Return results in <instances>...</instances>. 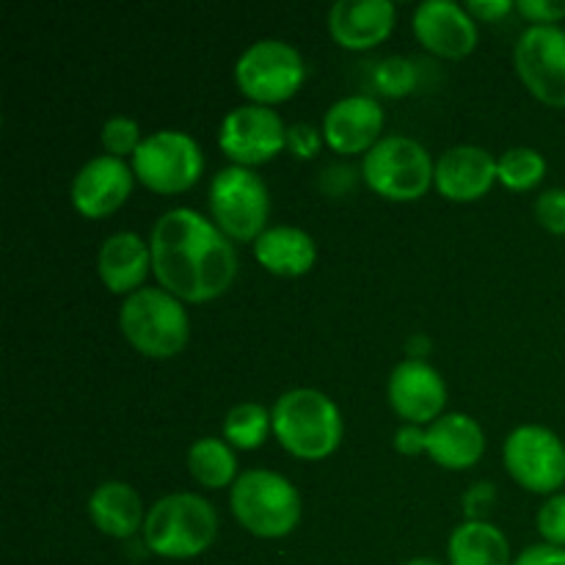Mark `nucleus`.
Returning <instances> with one entry per match:
<instances>
[{
  "instance_id": "1",
  "label": "nucleus",
  "mask_w": 565,
  "mask_h": 565,
  "mask_svg": "<svg viewBox=\"0 0 565 565\" xmlns=\"http://www.w3.org/2000/svg\"><path fill=\"white\" fill-rule=\"evenodd\" d=\"M149 248L158 285L185 303H207L224 296L241 268L235 243L213 218L193 207L166 210L154 221Z\"/></svg>"
},
{
  "instance_id": "2",
  "label": "nucleus",
  "mask_w": 565,
  "mask_h": 565,
  "mask_svg": "<svg viewBox=\"0 0 565 565\" xmlns=\"http://www.w3.org/2000/svg\"><path fill=\"white\" fill-rule=\"evenodd\" d=\"M274 436L290 456L301 461H323L340 447L345 425L337 403L312 386H296L276 397Z\"/></svg>"
},
{
  "instance_id": "3",
  "label": "nucleus",
  "mask_w": 565,
  "mask_h": 565,
  "mask_svg": "<svg viewBox=\"0 0 565 565\" xmlns=\"http://www.w3.org/2000/svg\"><path fill=\"white\" fill-rule=\"evenodd\" d=\"M143 544L163 561H191L218 539V511L193 491L166 494L147 511Z\"/></svg>"
},
{
  "instance_id": "4",
  "label": "nucleus",
  "mask_w": 565,
  "mask_h": 565,
  "mask_svg": "<svg viewBox=\"0 0 565 565\" xmlns=\"http://www.w3.org/2000/svg\"><path fill=\"white\" fill-rule=\"evenodd\" d=\"M237 524L254 539H287L301 524L303 502L290 478L274 469H246L230 489Z\"/></svg>"
},
{
  "instance_id": "5",
  "label": "nucleus",
  "mask_w": 565,
  "mask_h": 565,
  "mask_svg": "<svg viewBox=\"0 0 565 565\" xmlns=\"http://www.w3.org/2000/svg\"><path fill=\"white\" fill-rule=\"evenodd\" d=\"M119 329L125 340L147 359H171L191 340L185 301L163 287H141L121 301Z\"/></svg>"
},
{
  "instance_id": "6",
  "label": "nucleus",
  "mask_w": 565,
  "mask_h": 565,
  "mask_svg": "<svg viewBox=\"0 0 565 565\" xmlns=\"http://www.w3.org/2000/svg\"><path fill=\"white\" fill-rule=\"evenodd\" d=\"M210 215L232 243H254L268 230L270 193L263 177L246 166L215 171L207 188Z\"/></svg>"
},
{
  "instance_id": "7",
  "label": "nucleus",
  "mask_w": 565,
  "mask_h": 565,
  "mask_svg": "<svg viewBox=\"0 0 565 565\" xmlns=\"http://www.w3.org/2000/svg\"><path fill=\"white\" fill-rule=\"evenodd\" d=\"M436 160L417 138L392 132L362 158V180L390 202H414L434 185Z\"/></svg>"
},
{
  "instance_id": "8",
  "label": "nucleus",
  "mask_w": 565,
  "mask_h": 565,
  "mask_svg": "<svg viewBox=\"0 0 565 565\" xmlns=\"http://www.w3.org/2000/svg\"><path fill=\"white\" fill-rule=\"evenodd\" d=\"M307 81V61L285 39H257L235 61V83L257 105L285 103Z\"/></svg>"
},
{
  "instance_id": "9",
  "label": "nucleus",
  "mask_w": 565,
  "mask_h": 565,
  "mask_svg": "<svg viewBox=\"0 0 565 565\" xmlns=\"http://www.w3.org/2000/svg\"><path fill=\"white\" fill-rule=\"evenodd\" d=\"M132 171L141 185L154 193H182L199 182L204 171V152L185 130H158L143 136L132 154Z\"/></svg>"
},
{
  "instance_id": "10",
  "label": "nucleus",
  "mask_w": 565,
  "mask_h": 565,
  "mask_svg": "<svg viewBox=\"0 0 565 565\" xmlns=\"http://www.w3.org/2000/svg\"><path fill=\"white\" fill-rule=\"evenodd\" d=\"M508 475L530 494H561L565 486V445L544 425H519L502 445Z\"/></svg>"
},
{
  "instance_id": "11",
  "label": "nucleus",
  "mask_w": 565,
  "mask_h": 565,
  "mask_svg": "<svg viewBox=\"0 0 565 565\" xmlns=\"http://www.w3.org/2000/svg\"><path fill=\"white\" fill-rule=\"evenodd\" d=\"M218 147L232 160V166L254 169L281 154V149L287 147V125L279 110L268 105H237L221 119Z\"/></svg>"
},
{
  "instance_id": "12",
  "label": "nucleus",
  "mask_w": 565,
  "mask_h": 565,
  "mask_svg": "<svg viewBox=\"0 0 565 565\" xmlns=\"http://www.w3.org/2000/svg\"><path fill=\"white\" fill-rule=\"evenodd\" d=\"M513 61L535 99L565 108V31L561 25H530L522 31Z\"/></svg>"
},
{
  "instance_id": "13",
  "label": "nucleus",
  "mask_w": 565,
  "mask_h": 565,
  "mask_svg": "<svg viewBox=\"0 0 565 565\" xmlns=\"http://www.w3.org/2000/svg\"><path fill=\"white\" fill-rule=\"evenodd\" d=\"M386 397L403 423L428 428L445 414L447 384L439 370L425 359H403L390 373Z\"/></svg>"
},
{
  "instance_id": "14",
  "label": "nucleus",
  "mask_w": 565,
  "mask_h": 565,
  "mask_svg": "<svg viewBox=\"0 0 565 565\" xmlns=\"http://www.w3.org/2000/svg\"><path fill=\"white\" fill-rule=\"evenodd\" d=\"M132 182H136V171L132 166H127V160L97 154L83 163L72 180V207L83 218H108L130 199Z\"/></svg>"
},
{
  "instance_id": "15",
  "label": "nucleus",
  "mask_w": 565,
  "mask_h": 565,
  "mask_svg": "<svg viewBox=\"0 0 565 565\" xmlns=\"http://www.w3.org/2000/svg\"><path fill=\"white\" fill-rule=\"evenodd\" d=\"M414 36L428 53L463 58L478 47V20L456 0H425L412 14Z\"/></svg>"
},
{
  "instance_id": "16",
  "label": "nucleus",
  "mask_w": 565,
  "mask_h": 565,
  "mask_svg": "<svg viewBox=\"0 0 565 565\" xmlns=\"http://www.w3.org/2000/svg\"><path fill=\"white\" fill-rule=\"evenodd\" d=\"M326 147L337 154H367L384 132V108L373 94H348L323 116Z\"/></svg>"
},
{
  "instance_id": "17",
  "label": "nucleus",
  "mask_w": 565,
  "mask_h": 565,
  "mask_svg": "<svg viewBox=\"0 0 565 565\" xmlns=\"http://www.w3.org/2000/svg\"><path fill=\"white\" fill-rule=\"evenodd\" d=\"M494 182L497 158L478 143H458L436 160L434 188L450 202H478Z\"/></svg>"
},
{
  "instance_id": "18",
  "label": "nucleus",
  "mask_w": 565,
  "mask_h": 565,
  "mask_svg": "<svg viewBox=\"0 0 565 565\" xmlns=\"http://www.w3.org/2000/svg\"><path fill=\"white\" fill-rule=\"evenodd\" d=\"M395 20L392 0H337L329 9V33L340 47L370 50L390 39Z\"/></svg>"
},
{
  "instance_id": "19",
  "label": "nucleus",
  "mask_w": 565,
  "mask_h": 565,
  "mask_svg": "<svg viewBox=\"0 0 565 565\" xmlns=\"http://www.w3.org/2000/svg\"><path fill=\"white\" fill-rule=\"evenodd\" d=\"M486 452V430L475 417L461 412L441 414L425 428V456L441 469L463 472L480 463Z\"/></svg>"
},
{
  "instance_id": "20",
  "label": "nucleus",
  "mask_w": 565,
  "mask_h": 565,
  "mask_svg": "<svg viewBox=\"0 0 565 565\" xmlns=\"http://www.w3.org/2000/svg\"><path fill=\"white\" fill-rule=\"evenodd\" d=\"M97 274L108 292L132 296L152 274V248L138 232H114L97 254Z\"/></svg>"
},
{
  "instance_id": "21",
  "label": "nucleus",
  "mask_w": 565,
  "mask_h": 565,
  "mask_svg": "<svg viewBox=\"0 0 565 565\" xmlns=\"http://www.w3.org/2000/svg\"><path fill=\"white\" fill-rule=\"evenodd\" d=\"M88 519L108 539L127 541L143 533L147 511H143L141 497H138V491L130 483H125V480H105L88 497Z\"/></svg>"
},
{
  "instance_id": "22",
  "label": "nucleus",
  "mask_w": 565,
  "mask_h": 565,
  "mask_svg": "<svg viewBox=\"0 0 565 565\" xmlns=\"http://www.w3.org/2000/svg\"><path fill=\"white\" fill-rule=\"evenodd\" d=\"M252 246L257 263L268 274L285 276V279H296V276L309 274L315 268V259H318V243L301 226H268Z\"/></svg>"
},
{
  "instance_id": "23",
  "label": "nucleus",
  "mask_w": 565,
  "mask_h": 565,
  "mask_svg": "<svg viewBox=\"0 0 565 565\" xmlns=\"http://www.w3.org/2000/svg\"><path fill=\"white\" fill-rule=\"evenodd\" d=\"M447 565H513L511 541L489 519H467L450 533Z\"/></svg>"
},
{
  "instance_id": "24",
  "label": "nucleus",
  "mask_w": 565,
  "mask_h": 565,
  "mask_svg": "<svg viewBox=\"0 0 565 565\" xmlns=\"http://www.w3.org/2000/svg\"><path fill=\"white\" fill-rule=\"evenodd\" d=\"M188 472L202 489H232L241 478L235 447L218 436H202L188 447Z\"/></svg>"
},
{
  "instance_id": "25",
  "label": "nucleus",
  "mask_w": 565,
  "mask_h": 565,
  "mask_svg": "<svg viewBox=\"0 0 565 565\" xmlns=\"http://www.w3.org/2000/svg\"><path fill=\"white\" fill-rule=\"evenodd\" d=\"M268 434H274V417H270V408H265L263 403L243 401L226 412L224 439L235 450H259Z\"/></svg>"
},
{
  "instance_id": "26",
  "label": "nucleus",
  "mask_w": 565,
  "mask_h": 565,
  "mask_svg": "<svg viewBox=\"0 0 565 565\" xmlns=\"http://www.w3.org/2000/svg\"><path fill=\"white\" fill-rule=\"evenodd\" d=\"M546 177V158L533 147H511L497 158V182L508 191H533Z\"/></svg>"
},
{
  "instance_id": "27",
  "label": "nucleus",
  "mask_w": 565,
  "mask_h": 565,
  "mask_svg": "<svg viewBox=\"0 0 565 565\" xmlns=\"http://www.w3.org/2000/svg\"><path fill=\"white\" fill-rule=\"evenodd\" d=\"M417 64L406 55H390V58L381 61L373 72V81L379 94L384 97H406L417 88Z\"/></svg>"
},
{
  "instance_id": "28",
  "label": "nucleus",
  "mask_w": 565,
  "mask_h": 565,
  "mask_svg": "<svg viewBox=\"0 0 565 565\" xmlns=\"http://www.w3.org/2000/svg\"><path fill=\"white\" fill-rule=\"evenodd\" d=\"M99 141H103L105 154L125 160L127 154L132 158V154L138 152L143 136H141V127H138V121L132 119V116L116 114L110 116V119H105L103 130H99Z\"/></svg>"
},
{
  "instance_id": "29",
  "label": "nucleus",
  "mask_w": 565,
  "mask_h": 565,
  "mask_svg": "<svg viewBox=\"0 0 565 565\" xmlns=\"http://www.w3.org/2000/svg\"><path fill=\"white\" fill-rule=\"evenodd\" d=\"M535 527H539L544 544L565 550V494L546 497L544 505L539 508V516H535Z\"/></svg>"
},
{
  "instance_id": "30",
  "label": "nucleus",
  "mask_w": 565,
  "mask_h": 565,
  "mask_svg": "<svg viewBox=\"0 0 565 565\" xmlns=\"http://www.w3.org/2000/svg\"><path fill=\"white\" fill-rule=\"evenodd\" d=\"M535 221L552 235H565V188H546L535 199Z\"/></svg>"
},
{
  "instance_id": "31",
  "label": "nucleus",
  "mask_w": 565,
  "mask_h": 565,
  "mask_svg": "<svg viewBox=\"0 0 565 565\" xmlns=\"http://www.w3.org/2000/svg\"><path fill=\"white\" fill-rule=\"evenodd\" d=\"M323 147V130H318L315 125H309V121H292V125H287V149H290L292 158L312 160L318 158Z\"/></svg>"
},
{
  "instance_id": "32",
  "label": "nucleus",
  "mask_w": 565,
  "mask_h": 565,
  "mask_svg": "<svg viewBox=\"0 0 565 565\" xmlns=\"http://www.w3.org/2000/svg\"><path fill=\"white\" fill-rule=\"evenodd\" d=\"M516 11L533 25H557L565 20V0H519Z\"/></svg>"
},
{
  "instance_id": "33",
  "label": "nucleus",
  "mask_w": 565,
  "mask_h": 565,
  "mask_svg": "<svg viewBox=\"0 0 565 565\" xmlns=\"http://www.w3.org/2000/svg\"><path fill=\"white\" fill-rule=\"evenodd\" d=\"M461 502H463V511H467V516L472 519V522H480V519H486V513H489L497 502L494 483H489V480H480V483H475L472 489L463 494Z\"/></svg>"
},
{
  "instance_id": "34",
  "label": "nucleus",
  "mask_w": 565,
  "mask_h": 565,
  "mask_svg": "<svg viewBox=\"0 0 565 565\" xmlns=\"http://www.w3.org/2000/svg\"><path fill=\"white\" fill-rule=\"evenodd\" d=\"M513 565H565V550L552 544L527 546V550L513 557Z\"/></svg>"
},
{
  "instance_id": "35",
  "label": "nucleus",
  "mask_w": 565,
  "mask_h": 565,
  "mask_svg": "<svg viewBox=\"0 0 565 565\" xmlns=\"http://www.w3.org/2000/svg\"><path fill=\"white\" fill-rule=\"evenodd\" d=\"M392 445L401 456H419V452H425V428L423 425L403 423L392 436Z\"/></svg>"
},
{
  "instance_id": "36",
  "label": "nucleus",
  "mask_w": 565,
  "mask_h": 565,
  "mask_svg": "<svg viewBox=\"0 0 565 565\" xmlns=\"http://www.w3.org/2000/svg\"><path fill=\"white\" fill-rule=\"evenodd\" d=\"M513 9H516V3H511V0H469L467 3V11L478 22H497L511 14Z\"/></svg>"
},
{
  "instance_id": "37",
  "label": "nucleus",
  "mask_w": 565,
  "mask_h": 565,
  "mask_svg": "<svg viewBox=\"0 0 565 565\" xmlns=\"http://www.w3.org/2000/svg\"><path fill=\"white\" fill-rule=\"evenodd\" d=\"M430 351V340L425 334H414L408 337L406 342V353L408 359H425V353Z\"/></svg>"
},
{
  "instance_id": "38",
  "label": "nucleus",
  "mask_w": 565,
  "mask_h": 565,
  "mask_svg": "<svg viewBox=\"0 0 565 565\" xmlns=\"http://www.w3.org/2000/svg\"><path fill=\"white\" fill-rule=\"evenodd\" d=\"M403 565H447V563L436 561V557H414V561H408V563H403Z\"/></svg>"
}]
</instances>
